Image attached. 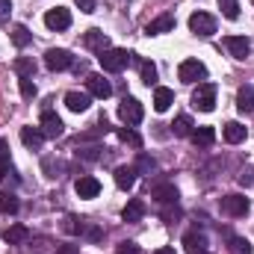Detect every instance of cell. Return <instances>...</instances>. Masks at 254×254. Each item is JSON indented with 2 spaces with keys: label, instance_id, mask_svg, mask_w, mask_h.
Here are the masks:
<instances>
[{
  "label": "cell",
  "instance_id": "obj_10",
  "mask_svg": "<svg viewBox=\"0 0 254 254\" xmlns=\"http://www.w3.org/2000/svg\"><path fill=\"white\" fill-rule=\"evenodd\" d=\"M42 133H45L48 139H60V136L65 133L63 119H60L54 110H45V113H42Z\"/></svg>",
  "mask_w": 254,
  "mask_h": 254
},
{
  "label": "cell",
  "instance_id": "obj_37",
  "mask_svg": "<svg viewBox=\"0 0 254 254\" xmlns=\"http://www.w3.org/2000/svg\"><path fill=\"white\" fill-rule=\"evenodd\" d=\"M63 228L68 231V234H80V231H83V219H77V216H65Z\"/></svg>",
  "mask_w": 254,
  "mask_h": 254
},
{
  "label": "cell",
  "instance_id": "obj_19",
  "mask_svg": "<svg viewBox=\"0 0 254 254\" xmlns=\"http://www.w3.org/2000/svg\"><path fill=\"white\" fill-rule=\"evenodd\" d=\"M190 139H192L195 148H210V145L216 142V130H213V127H195L190 133Z\"/></svg>",
  "mask_w": 254,
  "mask_h": 254
},
{
  "label": "cell",
  "instance_id": "obj_45",
  "mask_svg": "<svg viewBox=\"0 0 254 254\" xmlns=\"http://www.w3.org/2000/svg\"><path fill=\"white\" fill-rule=\"evenodd\" d=\"M6 172H9V160H6V157H0V181L6 178Z\"/></svg>",
  "mask_w": 254,
  "mask_h": 254
},
{
  "label": "cell",
  "instance_id": "obj_40",
  "mask_svg": "<svg viewBox=\"0 0 254 254\" xmlns=\"http://www.w3.org/2000/svg\"><path fill=\"white\" fill-rule=\"evenodd\" d=\"M9 15H12V3L9 0H0V24H6Z\"/></svg>",
  "mask_w": 254,
  "mask_h": 254
},
{
  "label": "cell",
  "instance_id": "obj_43",
  "mask_svg": "<svg viewBox=\"0 0 254 254\" xmlns=\"http://www.w3.org/2000/svg\"><path fill=\"white\" fill-rule=\"evenodd\" d=\"M57 254H80V246H71V243H65L57 249Z\"/></svg>",
  "mask_w": 254,
  "mask_h": 254
},
{
  "label": "cell",
  "instance_id": "obj_4",
  "mask_svg": "<svg viewBox=\"0 0 254 254\" xmlns=\"http://www.w3.org/2000/svg\"><path fill=\"white\" fill-rule=\"evenodd\" d=\"M190 30L195 36H201V39H210V36L216 33V18L207 15V12H192L190 15Z\"/></svg>",
  "mask_w": 254,
  "mask_h": 254
},
{
  "label": "cell",
  "instance_id": "obj_12",
  "mask_svg": "<svg viewBox=\"0 0 254 254\" xmlns=\"http://www.w3.org/2000/svg\"><path fill=\"white\" fill-rule=\"evenodd\" d=\"M74 192H77L80 198H98V192H101V181L92 178V175H80V178L74 181Z\"/></svg>",
  "mask_w": 254,
  "mask_h": 254
},
{
  "label": "cell",
  "instance_id": "obj_36",
  "mask_svg": "<svg viewBox=\"0 0 254 254\" xmlns=\"http://www.w3.org/2000/svg\"><path fill=\"white\" fill-rule=\"evenodd\" d=\"M86 240H92V243H98L101 237H104V231L101 228H95V225H89V222H83V231H80Z\"/></svg>",
  "mask_w": 254,
  "mask_h": 254
},
{
  "label": "cell",
  "instance_id": "obj_8",
  "mask_svg": "<svg viewBox=\"0 0 254 254\" xmlns=\"http://www.w3.org/2000/svg\"><path fill=\"white\" fill-rule=\"evenodd\" d=\"M45 65H48L51 71H65V68L74 65V57H71L65 48H51V51L45 54Z\"/></svg>",
  "mask_w": 254,
  "mask_h": 254
},
{
  "label": "cell",
  "instance_id": "obj_16",
  "mask_svg": "<svg viewBox=\"0 0 254 254\" xmlns=\"http://www.w3.org/2000/svg\"><path fill=\"white\" fill-rule=\"evenodd\" d=\"M172 30H175V15H172V12H166V15L154 18V21L145 27V33H148V36H163V33H172Z\"/></svg>",
  "mask_w": 254,
  "mask_h": 254
},
{
  "label": "cell",
  "instance_id": "obj_17",
  "mask_svg": "<svg viewBox=\"0 0 254 254\" xmlns=\"http://www.w3.org/2000/svg\"><path fill=\"white\" fill-rule=\"evenodd\" d=\"M184 249H187V254H207V237L201 231H187Z\"/></svg>",
  "mask_w": 254,
  "mask_h": 254
},
{
  "label": "cell",
  "instance_id": "obj_23",
  "mask_svg": "<svg viewBox=\"0 0 254 254\" xmlns=\"http://www.w3.org/2000/svg\"><path fill=\"white\" fill-rule=\"evenodd\" d=\"M89 95H83V92H68L65 95V107L71 110V113H86L89 110Z\"/></svg>",
  "mask_w": 254,
  "mask_h": 254
},
{
  "label": "cell",
  "instance_id": "obj_7",
  "mask_svg": "<svg viewBox=\"0 0 254 254\" xmlns=\"http://www.w3.org/2000/svg\"><path fill=\"white\" fill-rule=\"evenodd\" d=\"M249 207H252V204H249L246 195H237V192H234V195H225V198H222V213H228V216H234V219L246 216Z\"/></svg>",
  "mask_w": 254,
  "mask_h": 254
},
{
  "label": "cell",
  "instance_id": "obj_41",
  "mask_svg": "<svg viewBox=\"0 0 254 254\" xmlns=\"http://www.w3.org/2000/svg\"><path fill=\"white\" fill-rule=\"evenodd\" d=\"M74 3H77V9H80V12H86V15H92V12H95V0H74Z\"/></svg>",
  "mask_w": 254,
  "mask_h": 254
},
{
  "label": "cell",
  "instance_id": "obj_33",
  "mask_svg": "<svg viewBox=\"0 0 254 254\" xmlns=\"http://www.w3.org/2000/svg\"><path fill=\"white\" fill-rule=\"evenodd\" d=\"M18 89H21V98H27V101H33V98L39 95V89H36L33 77H21V80H18Z\"/></svg>",
  "mask_w": 254,
  "mask_h": 254
},
{
  "label": "cell",
  "instance_id": "obj_22",
  "mask_svg": "<svg viewBox=\"0 0 254 254\" xmlns=\"http://www.w3.org/2000/svg\"><path fill=\"white\" fill-rule=\"evenodd\" d=\"M142 216H145V201H142V198H130L127 207L122 210V219H125V222H139Z\"/></svg>",
  "mask_w": 254,
  "mask_h": 254
},
{
  "label": "cell",
  "instance_id": "obj_13",
  "mask_svg": "<svg viewBox=\"0 0 254 254\" xmlns=\"http://www.w3.org/2000/svg\"><path fill=\"white\" fill-rule=\"evenodd\" d=\"M225 48H228L231 57H237V60H246V57L252 54V42H249L246 36H228V39H225Z\"/></svg>",
  "mask_w": 254,
  "mask_h": 254
},
{
  "label": "cell",
  "instance_id": "obj_44",
  "mask_svg": "<svg viewBox=\"0 0 254 254\" xmlns=\"http://www.w3.org/2000/svg\"><path fill=\"white\" fill-rule=\"evenodd\" d=\"M178 216H181V210H178V207H175V210H163V219H166V222H175Z\"/></svg>",
  "mask_w": 254,
  "mask_h": 254
},
{
  "label": "cell",
  "instance_id": "obj_6",
  "mask_svg": "<svg viewBox=\"0 0 254 254\" xmlns=\"http://www.w3.org/2000/svg\"><path fill=\"white\" fill-rule=\"evenodd\" d=\"M45 27L54 30V33L68 30V27H71V12H68L65 6H54V9H48V12H45Z\"/></svg>",
  "mask_w": 254,
  "mask_h": 254
},
{
  "label": "cell",
  "instance_id": "obj_32",
  "mask_svg": "<svg viewBox=\"0 0 254 254\" xmlns=\"http://www.w3.org/2000/svg\"><path fill=\"white\" fill-rule=\"evenodd\" d=\"M219 9L228 21H237L240 18V0H219Z\"/></svg>",
  "mask_w": 254,
  "mask_h": 254
},
{
  "label": "cell",
  "instance_id": "obj_34",
  "mask_svg": "<svg viewBox=\"0 0 254 254\" xmlns=\"http://www.w3.org/2000/svg\"><path fill=\"white\" fill-rule=\"evenodd\" d=\"M133 169H136V172H148V175H151V172L157 169V163H154V157H148L145 151H139V157H136V166H133Z\"/></svg>",
  "mask_w": 254,
  "mask_h": 254
},
{
  "label": "cell",
  "instance_id": "obj_28",
  "mask_svg": "<svg viewBox=\"0 0 254 254\" xmlns=\"http://www.w3.org/2000/svg\"><path fill=\"white\" fill-rule=\"evenodd\" d=\"M18 198H15V192H0V213L3 216H15L18 213Z\"/></svg>",
  "mask_w": 254,
  "mask_h": 254
},
{
  "label": "cell",
  "instance_id": "obj_20",
  "mask_svg": "<svg viewBox=\"0 0 254 254\" xmlns=\"http://www.w3.org/2000/svg\"><path fill=\"white\" fill-rule=\"evenodd\" d=\"M3 240H6L9 246H24V243L30 240V231H27L24 225H9V228L3 231Z\"/></svg>",
  "mask_w": 254,
  "mask_h": 254
},
{
  "label": "cell",
  "instance_id": "obj_31",
  "mask_svg": "<svg viewBox=\"0 0 254 254\" xmlns=\"http://www.w3.org/2000/svg\"><path fill=\"white\" fill-rule=\"evenodd\" d=\"M192 130H195V125H192L190 116H178L175 125H172V133H175V136H190Z\"/></svg>",
  "mask_w": 254,
  "mask_h": 254
},
{
  "label": "cell",
  "instance_id": "obj_2",
  "mask_svg": "<svg viewBox=\"0 0 254 254\" xmlns=\"http://www.w3.org/2000/svg\"><path fill=\"white\" fill-rule=\"evenodd\" d=\"M192 107L198 113H213L216 110V86L213 83H198V89L192 92Z\"/></svg>",
  "mask_w": 254,
  "mask_h": 254
},
{
  "label": "cell",
  "instance_id": "obj_3",
  "mask_svg": "<svg viewBox=\"0 0 254 254\" xmlns=\"http://www.w3.org/2000/svg\"><path fill=\"white\" fill-rule=\"evenodd\" d=\"M178 77L181 83H198V80H207V65L201 60H184L178 68Z\"/></svg>",
  "mask_w": 254,
  "mask_h": 254
},
{
  "label": "cell",
  "instance_id": "obj_47",
  "mask_svg": "<svg viewBox=\"0 0 254 254\" xmlns=\"http://www.w3.org/2000/svg\"><path fill=\"white\" fill-rule=\"evenodd\" d=\"M0 157H6V160H9V151H6V142H3V139H0Z\"/></svg>",
  "mask_w": 254,
  "mask_h": 254
},
{
  "label": "cell",
  "instance_id": "obj_26",
  "mask_svg": "<svg viewBox=\"0 0 254 254\" xmlns=\"http://www.w3.org/2000/svg\"><path fill=\"white\" fill-rule=\"evenodd\" d=\"M237 110L240 113H254V89L252 86H243L237 92Z\"/></svg>",
  "mask_w": 254,
  "mask_h": 254
},
{
  "label": "cell",
  "instance_id": "obj_29",
  "mask_svg": "<svg viewBox=\"0 0 254 254\" xmlns=\"http://www.w3.org/2000/svg\"><path fill=\"white\" fill-rule=\"evenodd\" d=\"M228 252L231 254H254V249L246 237H228Z\"/></svg>",
  "mask_w": 254,
  "mask_h": 254
},
{
  "label": "cell",
  "instance_id": "obj_1",
  "mask_svg": "<svg viewBox=\"0 0 254 254\" xmlns=\"http://www.w3.org/2000/svg\"><path fill=\"white\" fill-rule=\"evenodd\" d=\"M98 63H101L104 71H110V74H122L127 65H130V54L122 51V48H110V51L98 54Z\"/></svg>",
  "mask_w": 254,
  "mask_h": 254
},
{
  "label": "cell",
  "instance_id": "obj_15",
  "mask_svg": "<svg viewBox=\"0 0 254 254\" xmlns=\"http://www.w3.org/2000/svg\"><path fill=\"white\" fill-rule=\"evenodd\" d=\"M151 198L157 204H178V190H175V184H154Z\"/></svg>",
  "mask_w": 254,
  "mask_h": 254
},
{
  "label": "cell",
  "instance_id": "obj_24",
  "mask_svg": "<svg viewBox=\"0 0 254 254\" xmlns=\"http://www.w3.org/2000/svg\"><path fill=\"white\" fill-rule=\"evenodd\" d=\"M172 104H175V92L166 89V86H160V89L154 92V110H157V113H166Z\"/></svg>",
  "mask_w": 254,
  "mask_h": 254
},
{
  "label": "cell",
  "instance_id": "obj_21",
  "mask_svg": "<svg viewBox=\"0 0 254 254\" xmlns=\"http://www.w3.org/2000/svg\"><path fill=\"white\" fill-rule=\"evenodd\" d=\"M136 169L133 166H119L116 169V187L119 190H133V184H136Z\"/></svg>",
  "mask_w": 254,
  "mask_h": 254
},
{
  "label": "cell",
  "instance_id": "obj_27",
  "mask_svg": "<svg viewBox=\"0 0 254 254\" xmlns=\"http://www.w3.org/2000/svg\"><path fill=\"white\" fill-rule=\"evenodd\" d=\"M30 42H33V33H30L24 24H15V27H12V45H15V48H27Z\"/></svg>",
  "mask_w": 254,
  "mask_h": 254
},
{
  "label": "cell",
  "instance_id": "obj_39",
  "mask_svg": "<svg viewBox=\"0 0 254 254\" xmlns=\"http://www.w3.org/2000/svg\"><path fill=\"white\" fill-rule=\"evenodd\" d=\"M116 254H139V246H136V243H130V240H127V243H122V246H119V249H116Z\"/></svg>",
  "mask_w": 254,
  "mask_h": 254
},
{
  "label": "cell",
  "instance_id": "obj_11",
  "mask_svg": "<svg viewBox=\"0 0 254 254\" xmlns=\"http://www.w3.org/2000/svg\"><path fill=\"white\" fill-rule=\"evenodd\" d=\"M83 45H86L89 51H95V54H104V51H110V39H107V33H104V30H98V27L86 30V36H83Z\"/></svg>",
  "mask_w": 254,
  "mask_h": 254
},
{
  "label": "cell",
  "instance_id": "obj_42",
  "mask_svg": "<svg viewBox=\"0 0 254 254\" xmlns=\"http://www.w3.org/2000/svg\"><path fill=\"white\" fill-rule=\"evenodd\" d=\"M80 157H83V160H98V157H101V148H98V145H92V148H86Z\"/></svg>",
  "mask_w": 254,
  "mask_h": 254
},
{
  "label": "cell",
  "instance_id": "obj_35",
  "mask_svg": "<svg viewBox=\"0 0 254 254\" xmlns=\"http://www.w3.org/2000/svg\"><path fill=\"white\" fill-rule=\"evenodd\" d=\"M119 139H122V142H127V145H133V148H142V139H139L130 127H119Z\"/></svg>",
  "mask_w": 254,
  "mask_h": 254
},
{
  "label": "cell",
  "instance_id": "obj_46",
  "mask_svg": "<svg viewBox=\"0 0 254 254\" xmlns=\"http://www.w3.org/2000/svg\"><path fill=\"white\" fill-rule=\"evenodd\" d=\"M154 254H178V252H175L172 246H163V249H157V252H154Z\"/></svg>",
  "mask_w": 254,
  "mask_h": 254
},
{
  "label": "cell",
  "instance_id": "obj_14",
  "mask_svg": "<svg viewBox=\"0 0 254 254\" xmlns=\"http://www.w3.org/2000/svg\"><path fill=\"white\" fill-rule=\"evenodd\" d=\"M45 133H42V127H21V142H24V148L27 151H39L42 145H45Z\"/></svg>",
  "mask_w": 254,
  "mask_h": 254
},
{
  "label": "cell",
  "instance_id": "obj_5",
  "mask_svg": "<svg viewBox=\"0 0 254 254\" xmlns=\"http://www.w3.org/2000/svg\"><path fill=\"white\" fill-rule=\"evenodd\" d=\"M119 119H122L127 127H133L145 119V110H142V104H139L136 98H125V101L119 104Z\"/></svg>",
  "mask_w": 254,
  "mask_h": 254
},
{
  "label": "cell",
  "instance_id": "obj_38",
  "mask_svg": "<svg viewBox=\"0 0 254 254\" xmlns=\"http://www.w3.org/2000/svg\"><path fill=\"white\" fill-rule=\"evenodd\" d=\"M243 187H254V169H243L240 172V178H237Z\"/></svg>",
  "mask_w": 254,
  "mask_h": 254
},
{
  "label": "cell",
  "instance_id": "obj_25",
  "mask_svg": "<svg viewBox=\"0 0 254 254\" xmlns=\"http://www.w3.org/2000/svg\"><path fill=\"white\" fill-rule=\"evenodd\" d=\"M222 133H225V142H231V145H240V142H246V127L240 125V122H228Z\"/></svg>",
  "mask_w": 254,
  "mask_h": 254
},
{
  "label": "cell",
  "instance_id": "obj_9",
  "mask_svg": "<svg viewBox=\"0 0 254 254\" xmlns=\"http://www.w3.org/2000/svg\"><path fill=\"white\" fill-rule=\"evenodd\" d=\"M86 89H89L92 98H101V101H107L113 95V83L104 80V74H89L86 77Z\"/></svg>",
  "mask_w": 254,
  "mask_h": 254
},
{
  "label": "cell",
  "instance_id": "obj_18",
  "mask_svg": "<svg viewBox=\"0 0 254 254\" xmlns=\"http://www.w3.org/2000/svg\"><path fill=\"white\" fill-rule=\"evenodd\" d=\"M130 63L139 68L142 83H148V86H154V83H157V65H154V63H148V60H136L133 54H130Z\"/></svg>",
  "mask_w": 254,
  "mask_h": 254
},
{
  "label": "cell",
  "instance_id": "obj_30",
  "mask_svg": "<svg viewBox=\"0 0 254 254\" xmlns=\"http://www.w3.org/2000/svg\"><path fill=\"white\" fill-rule=\"evenodd\" d=\"M12 68H15V74H18V77H33V74H36V63H33L30 57H18Z\"/></svg>",
  "mask_w": 254,
  "mask_h": 254
}]
</instances>
